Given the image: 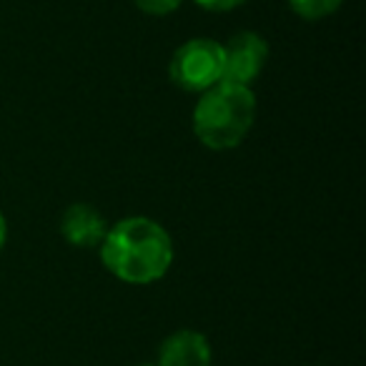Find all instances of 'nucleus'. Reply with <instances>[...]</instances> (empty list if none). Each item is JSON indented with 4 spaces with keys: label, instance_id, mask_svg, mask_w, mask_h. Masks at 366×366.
Instances as JSON below:
<instances>
[{
    "label": "nucleus",
    "instance_id": "f257e3e1",
    "mask_svg": "<svg viewBox=\"0 0 366 366\" xmlns=\"http://www.w3.org/2000/svg\"><path fill=\"white\" fill-rule=\"evenodd\" d=\"M98 254L108 274L123 284L148 286L168 274L173 264L171 234L148 216H128L108 226Z\"/></svg>",
    "mask_w": 366,
    "mask_h": 366
},
{
    "label": "nucleus",
    "instance_id": "f03ea898",
    "mask_svg": "<svg viewBox=\"0 0 366 366\" xmlns=\"http://www.w3.org/2000/svg\"><path fill=\"white\" fill-rule=\"evenodd\" d=\"M256 121V96L236 83H216L201 93L194 108V133L211 151H231L241 146Z\"/></svg>",
    "mask_w": 366,
    "mask_h": 366
},
{
    "label": "nucleus",
    "instance_id": "7ed1b4c3",
    "mask_svg": "<svg viewBox=\"0 0 366 366\" xmlns=\"http://www.w3.org/2000/svg\"><path fill=\"white\" fill-rule=\"evenodd\" d=\"M173 86L186 93H204L224 81V43L214 38H191L176 48L168 63Z\"/></svg>",
    "mask_w": 366,
    "mask_h": 366
},
{
    "label": "nucleus",
    "instance_id": "20e7f679",
    "mask_svg": "<svg viewBox=\"0 0 366 366\" xmlns=\"http://www.w3.org/2000/svg\"><path fill=\"white\" fill-rule=\"evenodd\" d=\"M269 63V43L254 31H241L224 46V81L251 88Z\"/></svg>",
    "mask_w": 366,
    "mask_h": 366
},
{
    "label": "nucleus",
    "instance_id": "39448f33",
    "mask_svg": "<svg viewBox=\"0 0 366 366\" xmlns=\"http://www.w3.org/2000/svg\"><path fill=\"white\" fill-rule=\"evenodd\" d=\"M211 344L201 331L181 329L161 341L158 366H211Z\"/></svg>",
    "mask_w": 366,
    "mask_h": 366
},
{
    "label": "nucleus",
    "instance_id": "423d86ee",
    "mask_svg": "<svg viewBox=\"0 0 366 366\" xmlns=\"http://www.w3.org/2000/svg\"><path fill=\"white\" fill-rule=\"evenodd\" d=\"M108 231V221L91 204H71L61 219V234L76 249H98Z\"/></svg>",
    "mask_w": 366,
    "mask_h": 366
},
{
    "label": "nucleus",
    "instance_id": "0eeeda50",
    "mask_svg": "<svg viewBox=\"0 0 366 366\" xmlns=\"http://www.w3.org/2000/svg\"><path fill=\"white\" fill-rule=\"evenodd\" d=\"M341 3H344V0H289L291 11L309 23L321 21V18H329L331 13L339 11Z\"/></svg>",
    "mask_w": 366,
    "mask_h": 366
},
{
    "label": "nucleus",
    "instance_id": "6e6552de",
    "mask_svg": "<svg viewBox=\"0 0 366 366\" xmlns=\"http://www.w3.org/2000/svg\"><path fill=\"white\" fill-rule=\"evenodd\" d=\"M138 11L148 13V16H168V13L178 11L183 0H133Z\"/></svg>",
    "mask_w": 366,
    "mask_h": 366
},
{
    "label": "nucleus",
    "instance_id": "1a4fd4ad",
    "mask_svg": "<svg viewBox=\"0 0 366 366\" xmlns=\"http://www.w3.org/2000/svg\"><path fill=\"white\" fill-rule=\"evenodd\" d=\"M196 6L204 8L209 13H229V11H236L246 3V0H194Z\"/></svg>",
    "mask_w": 366,
    "mask_h": 366
},
{
    "label": "nucleus",
    "instance_id": "9d476101",
    "mask_svg": "<svg viewBox=\"0 0 366 366\" xmlns=\"http://www.w3.org/2000/svg\"><path fill=\"white\" fill-rule=\"evenodd\" d=\"M6 241H8V221H6V216L0 214V251H3Z\"/></svg>",
    "mask_w": 366,
    "mask_h": 366
},
{
    "label": "nucleus",
    "instance_id": "9b49d317",
    "mask_svg": "<svg viewBox=\"0 0 366 366\" xmlns=\"http://www.w3.org/2000/svg\"><path fill=\"white\" fill-rule=\"evenodd\" d=\"M141 366H158V364H141Z\"/></svg>",
    "mask_w": 366,
    "mask_h": 366
}]
</instances>
